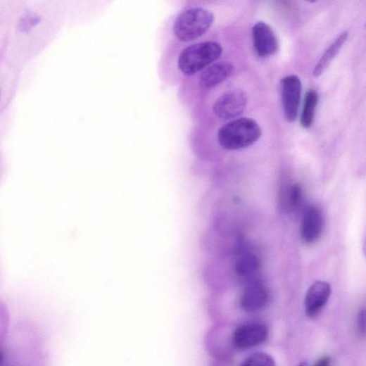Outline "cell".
I'll list each match as a JSON object with an SVG mask.
<instances>
[{
	"label": "cell",
	"instance_id": "6da1fadb",
	"mask_svg": "<svg viewBox=\"0 0 366 366\" xmlns=\"http://www.w3.org/2000/svg\"><path fill=\"white\" fill-rule=\"evenodd\" d=\"M261 134V128L255 120L244 118L224 125L218 131L217 139L222 149L238 151L255 144Z\"/></svg>",
	"mask_w": 366,
	"mask_h": 366
},
{
	"label": "cell",
	"instance_id": "7a4b0ae2",
	"mask_svg": "<svg viewBox=\"0 0 366 366\" xmlns=\"http://www.w3.org/2000/svg\"><path fill=\"white\" fill-rule=\"evenodd\" d=\"M221 45L215 42H203L189 46L178 59V68L185 75H192L209 67L221 56Z\"/></svg>",
	"mask_w": 366,
	"mask_h": 366
},
{
	"label": "cell",
	"instance_id": "3957f363",
	"mask_svg": "<svg viewBox=\"0 0 366 366\" xmlns=\"http://www.w3.org/2000/svg\"><path fill=\"white\" fill-rule=\"evenodd\" d=\"M214 22L209 11L195 8L179 14L173 25L175 36L182 42H190L204 35Z\"/></svg>",
	"mask_w": 366,
	"mask_h": 366
},
{
	"label": "cell",
	"instance_id": "277c9868",
	"mask_svg": "<svg viewBox=\"0 0 366 366\" xmlns=\"http://www.w3.org/2000/svg\"><path fill=\"white\" fill-rule=\"evenodd\" d=\"M248 105L245 91L235 89L225 92L215 102L213 111L222 120L234 119L244 113Z\"/></svg>",
	"mask_w": 366,
	"mask_h": 366
},
{
	"label": "cell",
	"instance_id": "5b68a950",
	"mask_svg": "<svg viewBox=\"0 0 366 366\" xmlns=\"http://www.w3.org/2000/svg\"><path fill=\"white\" fill-rule=\"evenodd\" d=\"M302 83L300 78L294 75L285 77L282 80V98L286 119L293 122L296 121L301 98Z\"/></svg>",
	"mask_w": 366,
	"mask_h": 366
},
{
	"label": "cell",
	"instance_id": "8992f818",
	"mask_svg": "<svg viewBox=\"0 0 366 366\" xmlns=\"http://www.w3.org/2000/svg\"><path fill=\"white\" fill-rule=\"evenodd\" d=\"M253 47L260 58H268L279 51V44L277 36L265 23H257L252 30Z\"/></svg>",
	"mask_w": 366,
	"mask_h": 366
},
{
	"label": "cell",
	"instance_id": "52a82bcc",
	"mask_svg": "<svg viewBox=\"0 0 366 366\" xmlns=\"http://www.w3.org/2000/svg\"><path fill=\"white\" fill-rule=\"evenodd\" d=\"M270 301V293L265 284L259 280H252L241 294L240 305L246 311L255 312L265 308Z\"/></svg>",
	"mask_w": 366,
	"mask_h": 366
},
{
	"label": "cell",
	"instance_id": "ba28073f",
	"mask_svg": "<svg viewBox=\"0 0 366 366\" xmlns=\"http://www.w3.org/2000/svg\"><path fill=\"white\" fill-rule=\"evenodd\" d=\"M331 295L332 288L329 283H314L308 289L305 298V310L308 317L316 318L327 305Z\"/></svg>",
	"mask_w": 366,
	"mask_h": 366
},
{
	"label": "cell",
	"instance_id": "9c48e42d",
	"mask_svg": "<svg viewBox=\"0 0 366 366\" xmlns=\"http://www.w3.org/2000/svg\"><path fill=\"white\" fill-rule=\"evenodd\" d=\"M324 215L316 206L308 207L303 213L301 236L304 243L313 244L322 237L324 230Z\"/></svg>",
	"mask_w": 366,
	"mask_h": 366
},
{
	"label": "cell",
	"instance_id": "30bf717a",
	"mask_svg": "<svg viewBox=\"0 0 366 366\" xmlns=\"http://www.w3.org/2000/svg\"><path fill=\"white\" fill-rule=\"evenodd\" d=\"M267 336L268 331L265 325L249 323L241 326L235 331L234 343L239 348H251L264 343Z\"/></svg>",
	"mask_w": 366,
	"mask_h": 366
},
{
	"label": "cell",
	"instance_id": "8fae6325",
	"mask_svg": "<svg viewBox=\"0 0 366 366\" xmlns=\"http://www.w3.org/2000/svg\"><path fill=\"white\" fill-rule=\"evenodd\" d=\"M235 68L231 63L220 62L208 67L200 77V84L204 88H212L232 77Z\"/></svg>",
	"mask_w": 366,
	"mask_h": 366
},
{
	"label": "cell",
	"instance_id": "7c38bea8",
	"mask_svg": "<svg viewBox=\"0 0 366 366\" xmlns=\"http://www.w3.org/2000/svg\"><path fill=\"white\" fill-rule=\"evenodd\" d=\"M348 37L347 32H342L329 46L322 58L318 61L313 70V76L317 77L322 75L332 64L334 59L339 53Z\"/></svg>",
	"mask_w": 366,
	"mask_h": 366
},
{
	"label": "cell",
	"instance_id": "4fadbf2b",
	"mask_svg": "<svg viewBox=\"0 0 366 366\" xmlns=\"http://www.w3.org/2000/svg\"><path fill=\"white\" fill-rule=\"evenodd\" d=\"M260 266V260L255 255L245 253L236 260L235 270L239 277L248 279L254 276Z\"/></svg>",
	"mask_w": 366,
	"mask_h": 366
},
{
	"label": "cell",
	"instance_id": "5bb4252c",
	"mask_svg": "<svg viewBox=\"0 0 366 366\" xmlns=\"http://www.w3.org/2000/svg\"><path fill=\"white\" fill-rule=\"evenodd\" d=\"M317 103V92L312 89L308 90L301 115V125L303 128L308 129L312 126Z\"/></svg>",
	"mask_w": 366,
	"mask_h": 366
},
{
	"label": "cell",
	"instance_id": "9a60e30c",
	"mask_svg": "<svg viewBox=\"0 0 366 366\" xmlns=\"http://www.w3.org/2000/svg\"><path fill=\"white\" fill-rule=\"evenodd\" d=\"M242 366H277V364L268 354L257 353L247 358Z\"/></svg>",
	"mask_w": 366,
	"mask_h": 366
},
{
	"label": "cell",
	"instance_id": "2e32d148",
	"mask_svg": "<svg viewBox=\"0 0 366 366\" xmlns=\"http://www.w3.org/2000/svg\"><path fill=\"white\" fill-rule=\"evenodd\" d=\"M288 203L291 209L298 210L303 205V191L302 187L296 183L291 186L288 191Z\"/></svg>",
	"mask_w": 366,
	"mask_h": 366
},
{
	"label": "cell",
	"instance_id": "e0dca14e",
	"mask_svg": "<svg viewBox=\"0 0 366 366\" xmlns=\"http://www.w3.org/2000/svg\"><path fill=\"white\" fill-rule=\"evenodd\" d=\"M357 329L360 336H366V310L359 312L357 318Z\"/></svg>",
	"mask_w": 366,
	"mask_h": 366
},
{
	"label": "cell",
	"instance_id": "ac0fdd59",
	"mask_svg": "<svg viewBox=\"0 0 366 366\" xmlns=\"http://www.w3.org/2000/svg\"><path fill=\"white\" fill-rule=\"evenodd\" d=\"M332 359L329 357H323L319 359L313 366H332Z\"/></svg>",
	"mask_w": 366,
	"mask_h": 366
},
{
	"label": "cell",
	"instance_id": "d6986e66",
	"mask_svg": "<svg viewBox=\"0 0 366 366\" xmlns=\"http://www.w3.org/2000/svg\"><path fill=\"white\" fill-rule=\"evenodd\" d=\"M362 251L365 256L366 257V239L363 244Z\"/></svg>",
	"mask_w": 366,
	"mask_h": 366
},
{
	"label": "cell",
	"instance_id": "ffe728a7",
	"mask_svg": "<svg viewBox=\"0 0 366 366\" xmlns=\"http://www.w3.org/2000/svg\"><path fill=\"white\" fill-rule=\"evenodd\" d=\"M298 366H308V365L305 362H302L299 364Z\"/></svg>",
	"mask_w": 366,
	"mask_h": 366
}]
</instances>
